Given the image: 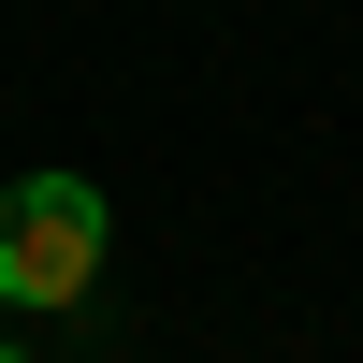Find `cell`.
<instances>
[{
	"label": "cell",
	"mask_w": 363,
	"mask_h": 363,
	"mask_svg": "<svg viewBox=\"0 0 363 363\" xmlns=\"http://www.w3.org/2000/svg\"><path fill=\"white\" fill-rule=\"evenodd\" d=\"M0 363H15V349H0Z\"/></svg>",
	"instance_id": "cell-2"
},
{
	"label": "cell",
	"mask_w": 363,
	"mask_h": 363,
	"mask_svg": "<svg viewBox=\"0 0 363 363\" xmlns=\"http://www.w3.org/2000/svg\"><path fill=\"white\" fill-rule=\"evenodd\" d=\"M87 277H102V189L15 174L0 189V306H87Z\"/></svg>",
	"instance_id": "cell-1"
}]
</instances>
